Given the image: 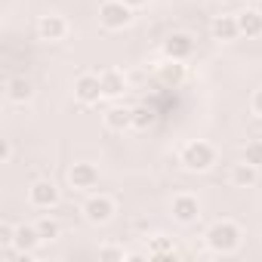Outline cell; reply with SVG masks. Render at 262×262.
<instances>
[{"label":"cell","instance_id":"obj_19","mask_svg":"<svg viewBox=\"0 0 262 262\" xmlns=\"http://www.w3.org/2000/svg\"><path fill=\"white\" fill-rule=\"evenodd\" d=\"M173 256H176V247H173L170 237H164V234L151 237V244H148V259H173Z\"/></svg>","mask_w":262,"mask_h":262},{"label":"cell","instance_id":"obj_12","mask_svg":"<svg viewBox=\"0 0 262 262\" xmlns=\"http://www.w3.org/2000/svg\"><path fill=\"white\" fill-rule=\"evenodd\" d=\"M213 37L222 40V43H231L241 37V28H237V16H216L213 19Z\"/></svg>","mask_w":262,"mask_h":262},{"label":"cell","instance_id":"obj_7","mask_svg":"<svg viewBox=\"0 0 262 262\" xmlns=\"http://www.w3.org/2000/svg\"><path fill=\"white\" fill-rule=\"evenodd\" d=\"M68 182L74 191H93L99 185V170L93 164H74L68 170Z\"/></svg>","mask_w":262,"mask_h":262},{"label":"cell","instance_id":"obj_20","mask_svg":"<svg viewBox=\"0 0 262 262\" xmlns=\"http://www.w3.org/2000/svg\"><path fill=\"white\" fill-rule=\"evenodd\" d=\"M151 123H155V111H151L148 105L133 108V126H136V129H148Z\"/></svg>","mask_w":262,"mask_h":262},{"label":"cell","instance_id":"obj_24","mask_svg":"<svg viewBox=\"0 0 262 262\" xmlns=\"http://www.w3.org/2000/svg\"><path fill=\"white\" fill-rule=\"evenodd\" d=\"M13 237H16V225H10V222L4 219V222H0V244L7 247V244H13Z\"/></svg>","mask_w":262,"mask_h":262},{"label":"cell","instance_id":"obj_8","mask_svg":"<svg viewBox=\"0 0 262 262\" xmlns=\"http://www.w3.org/2000/svg\"><path fill=\"white\" fill-rule=\"evenodd\" d=\"M198 216H201V204L194 194H176L173 198V219L176 222L191 225V222H198Z\"/></svg>","mask_w":262,"mask_h":262},{"label":"cell","instance_id":"obj_25","mask_svg":"<svg viewBox=\"0 0 262 262\" xmlns=\"http://www.w3.org/2000/svg\"><path fill=\"white\" fill-rule=\"evenodd\" d=\"M10 158H13V145H10V139H4L0 142V164H10Z\"/></svg>","mask_w":262,"mask_h":262},{"label":"cell","instance_id":"obj_4","mask_svg":"<svg viewBox=\"0 0 262 262\" xmlns=\"http://www.w3.org/2000/svg\"><path fill=\"white\" fill-rule=\"evenodd\" d=\"M83 216H86V222H93V225H105V222L114 216V201H111L108 194H93V198L83 204Z\"/></svg>","mask_w":262,"mask_h":262},{"label":"cell","instance_id":"obj_9","mask_svg":"<svg viewBox=\"0 0 262 262\" xmlns=\"http://www.w3.org/2000/svg\"><path fill=\"white\" fill-rule=\"evenodd\" d=\"M191 53H194V40H191L188 34H170V37L164 40V56H167V59L185 62Z\"/></svg>","mask_w":262,"mask_h":262},{"label":"cell","instance_id":"obj_3","mask_svg":"<svg viewBox=\"0 0 262 262\" xmlns=\"http://www.w3.org/2000/svg\"><path fill=\"white\" fill-rule=\"evenodd\" d=\"M99 22L108 31H120V28H126L133 22V7H126L123 0H105L99 7Z\"/></svg>","mask_w":262,"mask_h":262},{"label":"cell","instance_id":"obj_21","mask_svg":"<svg viewBox=\"0 0 262 262\" xmlns=\"http://www.w3.org/2000/svg\"><path fill=\"white\" fill-rule=\"evenodd\" d=\"M37 231H40V237H43V241H56V237H59V222L43 216V219L37 222Z\"/></svg>","mask_w":262,"mask_h":262},{"label":"cell","instance_id":"obj_18","mask_svg":"<svg viewBox=\"0 0 262 262\" xmlns=\"http://www.w3.org/2000/svg\"><path fill=\"white\" fill-rule=\"evenodd\" d=\"M158 77L164 80V83H182V77H185V65L182 62H176V59H167L161 68H158Z\"/></svg>","mask_w":262,"mask_h":262},{"label":"cell","instance_id":"obj_13","mask_svg":"<svg viewBox=\"0 0 262 262\" xmlns=\"http://www.w3.org/2000/svg\"><path fill=\"white\" fill-rule=\"evenodd\" d=\"M40 241H43V237H40L37 225H16V237H13V247H19V253H34Z\"/></svg>","mask_w":262,"mask_h":262},{"label":"cell","instance_id":"obj_2","mask_svg":"<svg viewBox=\"0 0 262 262\" xmlns=\"http://www.w3.org/2000/svg\"><path fill=\"white\" fill-rule=\"evenodd\" d=\"M207 244H210V250H216V253H234V250L241 247V228H237L231 219H222V222L210 225Z\"/></svg>","mask_w":262,"mask_h":262},{"label":"cell","instance_id":"obj_26","mask_svg":"<svg viewBox=\"0 0 262 262\" xmlns=\"http://www.w3.org/2000/svg\"><path fill=\"white\" fill-rule=\"evenodd\" d=\"M250 108H253V114H256V117H262V90H256V93H253Z\"/></svg>","mask_w":262,"mask_h":262},{"label":"cell","instance_id":"obj_17","mask_svg":"<svg viewBox=\"0 0 262 262\" xmlns=\"http://www.w3.org/2000/svg\"><path fill=\"white\" fill-rule=\"evenodd\" d=\"M105 123H108V129H114V133H123V129L133 126V108H111L105 114Z\"/></svg>","mask_w":262,"mask_h":262},{"label":"cell","instance_id":"obj_6","mask_svg":"<svg viewBox=\"0 0 262 262\" xmlns=\"http://www.w3.org/2000/svg\"><path fill=\"white\" fill-rule=\"evenodd\" d=\"M28 201H31V207L50 210V207L59 204V188L53 185V179H37V182L28 188Z\"/></svg>","mask_w":262,"mask_h":262},{"label":"cell","instance_id":"obj_1","mask_svg":"<svg viewBox=\"0 0 262 262\" xmlns=\"http://www.w3.org/2000/svg\"><path fill=\"white\" fill-rule=\"evenodd\" d=\"M179 161H182V167H185L188 173H207V170L216 164V148H213L210 142L198 139V142H188V145H182V151H179Z\"/></svg>","mask_w":262,"mask_h":262},{"label":"cell","instance_id":"obj_14","mask_svg":"<svg viewBox=\"0 0 262 262\" xmlns=\"http://www.w3.org/2000/svg\"><path fill=\"white\" fill-rule=\"evenodd\" d=\"M31 96H34L31 80H25V77H13V80L7 83V99H10V102L25 105V102H31Z\"/></svg>","mask_w":262,"mask_h":262},{"label":"cell","instance_id":"obj_27","mask_svg":"<svg viewBox=\"0 0 262 262\" xmlns=\"http://www.w3.org/2000/svg\"><path fill=\"white\" fill-rule=\"evenodd\" d=\"M126 7H142V4H148V0H123Z\"/></svg>","mask_w":262,"mask_h":262},{"label":"cell","instance_id":"obj_23","mask_svg":"<svg viewBox=\"0 0 262 262\" xmlns=\"http://www.w3.org/2000/svg\"><path fill=\"white\" fill-rule=\"evenodd\" d=\"M99 259H126V253H123L120 247L105 244V247H99Z\"/></svg>","mask_w":262,"mask_h":262},{"label":"cell","instance_id":"obj_22","mask_svg":"<svg viewBox=\"0 0 262 262\" xmlns=\"http://www.w3.org/2000/svg\"><path fill=\"white\" fill-rule=\"evenodd\" d=\"M244 161H250L253 167H262V142L256 139V142H247V148H244Z\"/></svg>","mask_w":262,"mask_h":262},{"label":"cell","instance_id":"obj_11","mask_svg":"<svg viewBox=\"0 0 262 262\" xmlns=\"http://www.w3.org/2000/svg\"><path fill=\"white\" fill-rule=\"evenodd\" d=\"M99 80H102V96H105V99H117V96H123V90H126V77H123V71H117V68L102 71Z\"/></svg>","mask_w":262,"mask_h":262},{"label":"cell","instance_id":"obj_15","mask_svg":"<svg viewBox=\"0 0 262 262\" xmlns=\"http://www.w3.org/2000/svg\"><path fill=\"white\" fill-rule=\"evenodd\" d=\"M256 179H259V167H253L250 161H241L231 167V182L237 188H250V185H256Z\"/></svg>","mask_w":262,"mask_h":262},{"label":"cell","instance_id":"obj_5","mask_svg":"<svg viewBox=\"0 0 262 262\" xmlns=\"http://www.w3.org/2000/svg\"><path fill=\"white\" fill-rule=\"evenodd\" d=\"M74 99L83 102V105H96L99 99H105V96H102V80H99V74H80V77L74 80Z\"/></svg>","mask_w":262,"mask_h":262},{"label":"cell","instance_id":"obj_10","mask_svg":"<svg viewBox=\"0 0 262 262\" xmlns=\"http://www.w3.org/2000/svg\"><path fill=\"white\" fill-rule=\"evenodd\" d=\"M37 34H40V40H62L68 34V22L62 16H40Z\"/></svg>","mask_w":262,"mask_h":262},{"label":"cell","instance_id":"obj_16","mask_svg":"<svg viewBox=\"0 0 262 262\" xmlns=\"http://www.w3.org/2000/svg\"><path fill=\"white\" fill-rule=\"evenodd\" d=\"M237 28L247 37H262V13L259 10H244L237 13Z\"/></svg>","mask_w":262,"mask_h":262}]
</instances>
